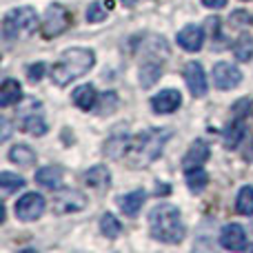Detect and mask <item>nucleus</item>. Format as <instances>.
Masks as SVG:
<instances>
[{"label": "nucleus", "instance_id": "1", "mask_svg": "<svg viewBox=\"0 0 253 253\" xmlns=\"http://www.w3.org/2000/svg\"><path fill=\"white\" fill-rule=\"evenodd\" d=\"M149 231L151 238L167 245H178L184 238V224L180 218L178 207L173 205H158L149 213Z\"/></svg>", "mask_w": 253, "mask_h": 253}, {"label": "nucleus", "instance_id": "2", "mask_svg": "<svg viewBox=\"0 0 253 253\" xmlns=\"http://www.w3.org/2000/svg\"><path fill=\"white\" fill-rule=\"evenodd\" d=\"M93 62H96V56H93L91 49H83V47L69 49V51L62 53L58 65L51 67L53 84H58V87L69 84L71 80H76V78L87 74V71L93 67Z\"/></svg>", "mask_w": 253, "mask_h": 253}, {"label": "nucleus", "instance_id": "3", "mask_svg": "<svg viewBox=\"0 0 253 253\" xmlns=\"http://www.w3.org/2000/svg\"><path fill=\"white\" fill-rule=\"evenodd\" d=\"M171 138V129H151L144 131L135 138V142L131 144V162L133 167H147L149 162H153L162 153L165 142Z\"/></svg>", "mask_w": 253, "mask_h": 253}, {"label": "nucleus", "instance_id": "4", "mask_svg": "<svg viewBox=\"0 0 253 253\" xmlns=\"http://www.w3.org/2000/svg\"><path fill=\"white\" fill-rule=\"evenodd\" d=\"M36 22H38V13L34 7H18L4 16L2 20V38L7 42L18 40L20 36L29 34L36 29Z\"/></svg>", "mask_w": 253, "mask_h": 253}, {"label": "nucleus", "instance_id": "5", "mask_svg": "<svg viewBox=\"0 0 253 253\" xmlns=\"http://www.w3.org/2000/svg\"><path fill=\"white\" fill-rule=\"evenodd\" d=\"M69 25H71V13L67 11L62 4L53 2L51 7L47 9V13H44L42 36L44 38H56V36H60Z\"/></svg>", "mask_w": 253, "mask_h": 253}, {"label": "nucleus", "instance_id": "6", "mask_svg": "<svg viewBox=\"0 0 253 253\" xmlns=\"http://www.w3.org/2000/svg\"><path fill=\"white\" fill-rule=\"evenodd\" d=\"M20 126H22V131H27V133H31V135L47 133V123H44V118H42V105H40V102H36V100L27 102V107L20 114Z\"/></svg>", "mask_w": 253, "mask_h": 253}, {"label": "nucleus", "instance_id": "7", "mask_svg": "<svg viewBox=\"0 0 253 253\" xmlns=\"http://www.w3.org/2000/svg\"><path fill=\"white\" fill-rule=\"evenodd\" d=\"M44 211V198L40 193H25L20 200L16 202V215L25 222L40 218Z\"/></svg>", "mask_w": 253, "mask_h": 253}, {"label": "nucleus", "instance_id": "8", "mask_svg": "<svg viewBox=\"0 0 253 253\" xmlns=\"http://www.w3.org/2000/svg\"><path fill=\"white\" fill-rule=\"evenodd\" d=\"M84 207H87V198L76 189H65L53 198V211L56 213H74V211H80Z\"/></svg>", "mask_w": 253, "mask_h": 253}, {"label": "nucleus", "instance_id": "9", "mask_svg": "<svg viewBox=\"0 0 253 253\" xmlns=\"http://www.w3.org/2000/svg\"><path fill=\"white\" fill-rule=\"evenodd\" d=\"M242 80V74L238 67H233L231 62H218L213 67V83L218 89H233L238 87Z\"/></svg>", "mask_w": 253, "mask_h": 253}, {"label": "nucleus", "instance_id": "10", "mask_svg": "<svg viewBox=\"0 0 253 253\" xmlns=\"http://www.w3.org/2000/svg\"><path fill=\"white\" fill-rule=\"evenodd\" d=\"M184 80H187V87L193 93V98H202L207 93V76L200 62H189L184 67Z\"/></svg>", "mask_w": 253, "mask_h": 253}, {"label": "nucleus", "instance_id": "11", "mask_svg": "<svg viewBox=\"0 0 253 253\" xmlns=\"http://www.w3.org/2000/svg\"><path fill=\"white\" fill-rule=\"evenodd\" d=\"M180 105H182V96L175 89H165L151 98V107L156 114H173Z\"/></svg>", "mask_w": 253, "mask_h": 253}, {"label": "nucleus", "instance_id": "12", "mask_svg": "<svg viewBox=\"0 0 253 253\" xmlns=\"http://www.w3.org/2000/svg\"><path fill=\"white\" fill-rule=\"evenodd\" d=\"M220 245L229 251H242L247 249V233L240 224H227L220 233Z\"/></svg>", "mask_w": 253, "mask_h": 253}, {"label": "nucleus", "instance_id": "13", "mask_svg": "<svg viewBox=\"0 0 253 253\" xmlns=\"http://www.w3.org/2000/svg\"><path fill=\"white\" fill-rule=\"evenodd\" d=\"M211 151H209V144L205 142V140H196V142L189 147L187 156L182 158V167L184 171L187 169H196V167H202L207 160H209Z\"/></svg>", "mask_w": 253, "mask_h": 253}, {"label": "nucleus", "instance_id": "14", "mask_svg": "<svg viewBox=\"0 0 253 253\" xmlns=\"http://www.w3.org/2000/svg\"><path fill=\"white\" fill-rule=\"evenodd\" d=\"M178 44L182 49H187V51H200L202 44H205V31H202V27H196V25L184 27L178 34Z\"/></svg>", "mask_w": 253, "mask_h": 253}, {"label": "nucleus", "instance_id": "15", "mask_svg": "<svg viewBox=\"0 0 253 253\" xmlns=\"http://www.w3.org/2000/svg\"><path fill=\"white\" fill-rule=\"evenodd\" d=\"M236 111H238V107H236ZM245 114L242 111H238L236 114V120H233L231 125L224 129V147L227 149H236L238 144H240V140L245 138Z\"/></svg>", "mask_w": 253, "mask_h": 253}, {"label": "nucleus", "instance_id": "16", "mask_svg": "<svg viewBox=\"0 0 253 253\" xmlns=\"http://www.w3.org/2000/svg\"><path fill=\"white\" fill-rule=\"evenodd\" d=\"M36 182L44 189L56 191V189H60V182H62V169L60 167H42L36 173Z\"/></svg>", "mask_w": 253, "mask_h": 253}, {"label": "nucleus", "instance_id": "17", "mask_svg": "<svg viewBox=\"0 0 253 253\" xmlns=\"http://www.w3.org/2000/svg\"><path fill=\"white\" fill-rule=\"evenodd\" d=\"M74 102L80 107L83 111H91L98 102V93L93 84H80L74 91Z\"/></svg>", "mask_w": 253, "mask_h": 253}, {"label": "nucleus", "instance_id": "18", "mask_svg": "<svg viewBox=\"0 0 253 253\" xmlns=\"http://www.w3.org/2000/svg\"><path fill=\"white\" fill-rule=\"evenodd\" d=\"M84 182L93 189H109L111 184V173L105 165H96L84 173Z\"/></svg>", "mask_w": 253, "mask_h": 253}, {"label": "nucleus", "instance_id": "19", "mask_svg": "<svg viewBox=\"0 0 253 253\" xmlns=\"http://www.w3.org/2000/svg\"><path fill=\"white\" fill-rule=\"evenodd\" d=\"M144 198H147L144 191H131V193H126V196H123L120 198V209H123V213L129 215V218H135L144 205Z\"/></svg>", "mask_w": 253, "mask_h": 253}, {"label": "nucleus", "instance_id": "20", "mask_svg": "<svg viewBox=\"0 0 253 253\" xmlns=\"http://www.w3.org/2000/svg\"><path fill=\"white\" fill-rule=\"evenodd\" d=\"M20 84L16 83V80H4L2 87H0V107H11L16 105L18 100H20Z\"/></svg>", "mask_w": 253, "mask_h": 253}, {"label": "nucleus", "instance_id": "21", "mask_svg": "<svg viewBox=\"0 0 253 253\" xmlns=\"http://www.w3.org/2000/svg\"><path fill=\"white\" fill-rule=\"evenodd\" d=\"M9 160L22 167H31V165H36V151L31 147H27V144H16L9 151Z\"/></svg>", "mask_w": 253, "mask_h": 253}, {"label": "nucleus", "instance_id": "22", "mask_svg": "<svg viewBox=\"0 0 253 253\" xmlns=\"http://www.w3.org/2000/svg\"><path fill=\"white\" fill-rule=\"evenodd\" d=\"M129 147H131V144H129V138H126V135H114V138L107 140L105 153H107L109 158H114V160H118V158L125 156Z\"/></svg>", "mask_w": 253, "mask_h": 253}, {"label": "nucleus", "instance_id": "23", "mask_svg": "<svg viewBox=\"0 0 253 253\" xmlns=\"http://www.w3.org/2000/svg\"><path fill=\"white\" fill-rule=\"evenodd\" d=\"M160 76H162V65H158V62H144L142 69H140V84L147 89V87H151Z\"/></svg>", "mask_w": 253, "mask_h": 253}, {"label": "nucleus", "instance_id": "24", "mask_svg": "<svg viewBox=\"0 0 253 253\" xmlns=\"http://www.w3.org/2000/svg\"><path fill=\"white\" fill-rule=\"evenodd\" d=\"M236 209H238V213H242V215H253V187L251 184L240 189L238 200H236Z\"/></svg>", "mask_w": 253, "mask_h": 253}, {"label": "nucleus", "instance_id": "25", "mask_svg": "<svg viewBox=\"0 0 253 253\" xmlns=\"http://www.w3.org/2000/svg\"><path fill=\"white\" fill-rule=\"evenodd\" d=\"M207 182H209V175L205 173V169L202 167H196V169H187V184L191 191L200 193L202 189L207 187Z\"/></svg>", "mask_w": 253, "mask_h": 253}, {"label": "nucleus", "instance_id": "26", "mask_svg": "<svg viewBox=\"0 0 253 253\" xmlns=\"http://www.w3.org/2000/svg\"><path fill=\"white\" fill-rule=\"evenodd\" d=\"M233 53H236V58L240 62H247L249 58L253 56V38L247 34H242L240 38L236 40V44H233Z\"/></svg>", "mask_w": 253, "mask_h": 253}, {"label": "nucleus", "instance_id": "27", "mask_svg": "<svg viewBox=\"0 0 253 253\" xmlns=\"http://www.w3.org/2000/svg\"><path fill=\"white\" fill-rule=\"evenodd\" d=\"M100 229H102V233H105L107 238H118L120 236V231H123V224L118 222V218H116L114 213H105L102 215V220H100Z\"/></svg>", "mask_w": 253, "mask_h": 253}, {"label": "nucleus", "instance_id": "28", "mask_svg": "<svg viewBox=\"0 0 253 253\" xmlns=\"http://www.w3.org/2000/svg\"><path fill=\"white\" fill-rule=\"evenodd\" d=\"M25 180L20 178V175L16 173H9V171H4V173H0V187H2L4 193H11V191H18V189L25 187Z\"/></svg>", "mask_w": 253, "mask_h": 253}, {"label": "nucleus", "instance_id": "29", "mask_svg": "<svg viewBox=\"0 0 253 253\" xmlns=\"http://www.w3.org/2000/svg\"><path fill=\"white\" fill-rule=\"evenodd\" d=\"M107 18V9L100 2H91L87 9V20L89 22H102Z\"/></svg>", "mask_w": 253, "mask_h": 253}, {"label": "nucleus", "instance_id": "30", "mask_svg": "<svg viewBox=\"0 0 253 253\" xmlns=\"http://www.w3.org/2000/svg\"><path fill=\"white\" fill-rule=\"evenodd\" d=\"M116 105H118V98H116L114 91L105 93L102 96V105H100V114H111V111L116 109Z\"/></svg>", "mask_w": 253, "mask_h": 253}, {"label": "nucleus", "instance_id": "31", "mask_svg": "<svg viewBox=\"0 0 253 253\" xmlns=\"http://www.w3.org/2000/svg\"><path fill=\"white\" fill-rule=\"evenodd\" d=\"M27 74H29V80H31V83H38V80L42 78V74H44V65H42V62H38V65H31Z\"/></svg>", "mask_w": 253, "mask_h": 253}, {"label": "nucleus", "instance_id": "32", "mask_svg": "<svg viewBox=\"0 0 253 253\" xmlns=\"http://www.w3.org/2000/svg\"><path fill=\"white\" fill-rule=\"evenodd\" d=\"M202 4L209 9H222L227 4V0H202Z\"/></svg>", "mask_w": 253, "mask_h": 253}, {"label": "nucleus", "instance_id": "33", "mask_svg": "<svg viewBox=\"0 0 253 253\" xmlns=\"http://www.w3.org/2000/svg\"><path fill=\"white\" fill-rule=\"evenodd\" d=\"M2 140H7L9 138V123H7V118H2Z\"/></svg>", "mask_w": 253, "mask_h": 253}, {"label": "nucleus", "instance_id": "34", "mask_svg": "<svg viewBox=\"0 0 253 253\" xmlns=\"http://www.w3.org/2000/svg\"><path fill=\"white\" fill-rule=\"evenodd\" d=\"M123 2L126 4V7H131V4H135V2H138V0H123Z\"/></svg>", "mask_w": 253, "mask_h": 253}]
</instances>
